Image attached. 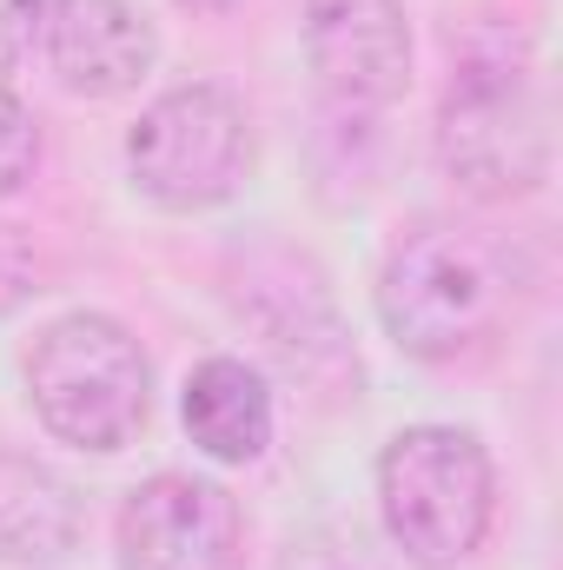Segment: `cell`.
<instances>
[{"label":"cell","mask_w":563,"mask_h":570,"mask_svg":"<svg viewBox=\"0 0 563 570\" xmlns=\"http://www.w3.org/2000/svg\"><path fill=\"white\" fill-rule=\"evenodd\" d=\"M437 159L471 199H524L551 179V107L511 47H471L444 87Z\"/></svg>","instance_id":"1"},{"label":"cell","mask_w":563,"mask_h":570,"mask_svg":"<svg viewBox=\"0 0 563 570\" xmlns=\"http://www.w3.org/2000/svg\"><path fill=\"white\" fill-rule=\"evenodd\" d=\"M378 318L405 358H464L511 318V266L477 233L424 226L378 273Z\"/></svg>","instance_id":"2"},{"label":"cell","mask_w":563,"mask_h":570,"mask_svg":"<svg viewBox=\"0 0 563 570\" xmlns=\"http://www.w3.org/2000/svg\"><path fill=\"white\" fill-rule=\"evenodd\" d=\"M27 399L60 444L127 451L152 405V365L120 318L67 312L27 345Z\"/></svg>","instance_id":"3"},{"label":"cell","mask_w":563,"mask_h":570,"mask_svg":"<svg viewBox=\"0 0 563 570\" xmlns=\"http://www.w3.org/2000/svg\"><path fill=\"white\" fill-rule=\"evenodd\" d=\"M497 511V471L484 438L464 425H412L378 458L385 538L424 570L464 564Z\"/></svg>","instance_id":"4"},{"label":"cell","mask_w":563,"mask_h":570,"mask_svg":"<svg viewBox=\"0 0 563 570\" xmlns=\"http://www.w3.org/2000/svg\"><path fill=\"white\" fill-rule=\"evenodd\" d=\"M246 114L226 87H172L140 114V127L127 134V166L152 206L166 213H206L219 199L239 193L246 179Z\"/></svg>","instance_id":"5"},{"label":"cell","mask_w":563,"mask_h":570,"mask_svg":"<svg viewBox=\"0 0 563 570\" xmlns=\"http://www.w3.org/2000/svg\"><path fill=\"white\" fill-rule=\"evenodd\" d=\"M246 518L226 484L159 471L120 511V570H239Z\"/></svg>","instance_id":"6"},{"label":"cell","mask_w":563,"mask_h":570,"mask_svg":"<svg viewBox=\"0 0 563 570\" xmlns=\"http://www.w3.org/2000/svg\"><path fill=\"white\" fill-rule=\"evenodd\" d=\"M305 60L318 87L352 114L405 100L412 87L405 0H305Z\"/></svg>","instance_id":"7"},{"label":"cell","mask_w":563,"mask_h":570,"mask_svg":"<svg viewBox=\"0 0 563 570\" xmlns=\"http://www.w3.org/2000/svg\"><path fill=\"white\" fill-rule=\"evenodd\" d=\"M47 53H53V73L67 94L120 100L152 73L159 33L134 0H53L47 7Z\"/></svg>","instance_id":"8"},{"label":"cell","mask_w":563,"mask_h":570,"mask_svg":"<svg viewBox=\"0 0 563 570\" xmlns=\"http://www.w3.org/2000/svg\"><path fill=\"white\" fill-rule=\"evenodd\" d=\"M87 531V511L73 498V484L27 458V451H0V558L7 564H60Z\"/></svg>","instance_id":"9"},{"label":"cell","mask_w":563,"mask_h":570,"mask_svg":"<svg viewBox=\"0 0 563 570\" xmlns=\"http://www.w3.org/2000/svg\"><path fill=\"white\" fill-rule=\"evenodd\" d=\"M186 438L219 464H253L273 444V392L246 358H206L179 399Z\"/></svg>","instance_id":"10"},{"label":"cell","mask_w":563,"mask_h":570,"mask_svg":"<svg viewBox=\"0 0 563 570\" xmlns=\"http://www.w3.org/2000/svg\"><path fill=\"white\" fill-rule=\"evenodd\" d=\"M33 166H40V127H33V114L0 87V199L20 193V186L33 179Z\"/></svg>","instance_id":"11"},{"label":"cell","mask_w":563,"mask_h":570,"mask_svg":"<svg viewBox=\"0 0 563 570\" xmlns=\"http://www.w3.org/2000/svg\"><path fill=\"white\" fill-rule=\"evenodd\" d=\"M33 292H40V259H33V246H27V233L0 219V318H7L13 305H27Z\"/></svg>","instance_id":"12"},{"label":"cell","mask_w":563,"mask_h":570,"mask_svg":"<svg viewBox=\"0 0 563 570\" xmlns=\"http://www.w3.org/2000/svg\"><path fill=\"white\" fill-rule=\"evenodd\" d=\"M40 33H47V0H0V73L20 67Z\"/></svg>","instance_id":"13"},{"label":"cell","mask_w":563,"mask_h":570,"mask_svg":"<svg viewBox=\"0 0 563 570\" xmlns=\"http://www.w3.org/2000/svg\"><path fill=\"white\" fill-rule=\"evenodd\" d=\"M179 7H192V13H233L239 0H179Z\"/></svg>","instance_id":"14"}]
</instances>
